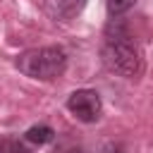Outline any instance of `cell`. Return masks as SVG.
Listing matches in <instances>:
<instances>
[{"mask_svg":"<svg viewBox=\"0 0 153 153\" xmlns=\"http://www.w3.org/2000/svg\"><path fill=\"white\" fill-rule=\"evenodd\" d=\"M67 110L84 124H93L100 120V112H103V103H100V96L93 91V88H79L74 93H69L67 98Z\"/></svg>","mask_w":153,"mask_h":153,"instance_id":"cell-3","label":"cell"},{"mask_svg":"<svg viewBox=\"0 0 153 153\" xmlns=\"http://www.w3.org/2000/svg\"><path fill=\"white\" fill-rule=\"evenodd\" d=\"M100 55L105 67L124 79H139L143 72V55L139 50V43L134 41L127 24L120 19H112L105 26Z\"/></svg>","mask_w":153,"mask_h":153,"instance_id":"cell-1","label":"cell"},{"mask_svg":"<svg viewBox=\"0 0 153 153\" xmlns=\"http://www.w3.org/2000/svg\"><path fill=\"white\" fill-rule=\"evenodd\" d=\"M0 153H31L29 146L14 136H0Z\"/></svg>","mask_w":153,"mask_h":153,"instance_id":"cell-6","label":"cell"},{"mask_svg":"<svg viewBox=\"0 0 153 153\" xmlns=\"http://www.w3.org/2000/svg\"><path fill=\"white\" fill-rule=\"evenodd\" d=\"M53 136H55V131H53V127H48V124H33V127H29V131H26V141H29V143H36V146H43V143L53 141Z\"/></svg>","mask_w":153,"mask_h":153,"instance_id":"cell-5","label":"cell"},{"mask_svg":"<svg viewBox=\"0 0 153 153\" xmlns=\"http://www.w3.org/2000/svg\"><path fill=\"white\" fill-rule=\"evenodd\" d=\"M86 0H45V12L57 22H69L81 14Z\"/></svg>","mask_w":153,"mask_h":153,"instance_id":"cell-4","label":"cell"},{"mask_svg":"<svg viewBox=\"0 0 153 153\" xmlns=\"http://www.w3.org/2000/svg\"><path fill=\"white\" fill-rule=\"evenodd\" d=\"M103 153H124V146H122V143H115V141H110V143H105Z\"/></svg>","mask_w":153,"mask_h":153,"instance_id":"cell-8","label":"cell"},{"mask_svg":"<svg viewBox=\"0 0 153 153\" xmlns=\"http://www.w3.org/2000/svg\"><path fill=\"white\" fill-rule=\"evenodd\" d=\"M17 69L24 76L50 81L65 74L67 69V53L57 45H43V48H31L24 50L17 57Z\"/></svg>","mask_w":153,"mask_h":153,"instance_id":"cell-2","label":"cell"},{"mask_svg":"<svg viewBox=\"0 0 153 153\" xmlns=\"http://www.w3.org/2000/svg\"><path fill=\"white\" fill-rule=\"evenodd\" d=\"M69 153H84V151H79V148H74V151H69Z\"/></svg>","mask_w":153,"mask_h":153,"instance_id":"cell-9","label":"cell"},{"mask_svg":"<svg viewBox=\"0 0 153 153\" xmlns=\"http://www.w3.org/2000/svg\"><path fill=\"white\" fill-rule=\"evenodd\" d=\"M105 5H108V12H110V17H122L124 12H129L134 5H136V0H105Z\"/></svg>","mask_w":153,"mask_h":153,"instance_id":"cell-7","label":"cell"}]
</instances>
